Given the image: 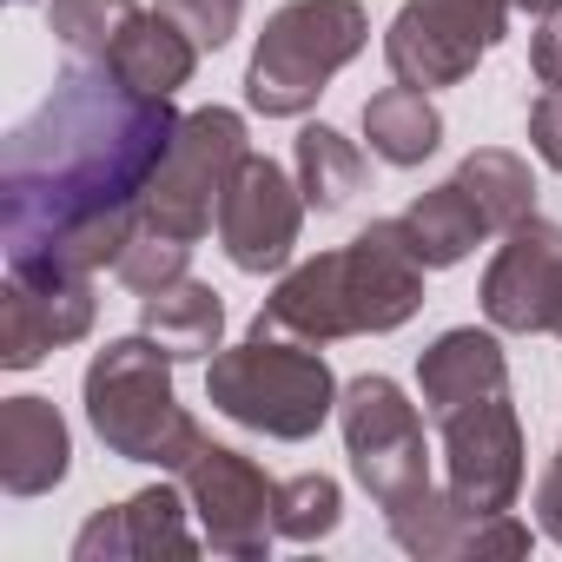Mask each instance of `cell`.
Wrapping results in <instances>:
<instances>
[{
    "label": "cell",
    "instance_id": "e0dca14e",
    "mask_svg": "<svg viewBox=\"0 0 562 562\" xmlns=\"http://www.w3.org/2000/svg\"><path fill=\"white\" fill-rule=\"evenodd\" d=\"M106 67H113L120 87H133V93H146V100H172V93L192 80V67H199V41H192L172 14L153 8V14H139V21L113 41Z\"/></svg>",
    "mask_w": 562,
    "mask_h": 562
},
{
    "label": "cell",
    "instance_id": "f546056e",
    "mask_svg": "<svg viewBox=\"0 0 562 562\" xmlns=\"http://www.w3.org/2000/svg\"><path fill=\"white\" fill-rule=\"evenodd\" d=\"M549 331H555V338H562V312H555V325H549Z\"/></svg>",
    "mask_w": 562,
    "mask_h": 562
},
{
    "label": "cell",
    "instance_id": "5bb4252c",
    "mask_svg": "<svg viewBox=\"0 0 562 562\" xmlns=\"http://www.w3.org/2000/svg\"><path fill=\"white\" fill-rule=\"evenodd\" d=\"M186 483H153L133 490L120 509L87 516V529L74 536V562H153V555H199L205 536H192L186 522Z\"/></svg>",
    "mask_w": 562,
    "mask_h": 562
},
{
    "label": "cell",
    "instance_id": "7c38bea8",
    "mask_svg": "<svg viewBox=\"0 0 562 562\" xmlns=\"http://www.w3.org/2000/svg\"><path fill=\"white\" fill-rule=\"evenodd\" d=\"M555 312H562V225L529 212L522 225L503 232L483 271V318L496 331L529 338V331H549Z\"/></svg>",
    "mask_w": 562,
    "mask_h": 562
},
{
    "label": "cell",
    "instance_id": "4316f807",
    "mask_svg": "<svg viewBox=\"0 0 562 562\" xmlns=\"http://www.w3.org/2000/svg\"><path fill=\"white\" fill-rule=\"evenodd\" d=\"M529 146L549 172H562V87H542V100L529 106Z\"/></svg>",
    "mask_w": 562,
    "mask_h": 562
},
{
    "label": "cell",
    "instance_id": "277c9868",
    "mask_svg": "<svg viewBox=\"0 0 562 562\" xmlns=\"http://www.w3.org/2000/svg\"><path fill=\"white\" fill-rule=\"evenodd\" d=\"M371 14L358 0H285L245 67V100L265 120H299L318 106V93L364 54Z\"/></svg>",
    "mask_w": 562,
    "mask_h": 562
},
{
    "label": "cell",
    "instance_id": "6da1fadb",
    "mask_svg": "<svg viewBox=\"0 0 562 562\" xmlns=\"http://www.w3.org/2000/svg\"><path fill=\"white\" fill-rule=\"evenodd\" d=\"M179 139L172 100H146L113 67L74 60L0 153V238L8 265L106 271L139 232L153 172Z\"/></svg>",
    "mask_w": 562,
    "mask_h": 562
},
{
    "label": "cell",
    "instance_id": "44dd1931",
    "mask_svg": "<svg viewBox=\"0 0 562 562\" xmlns=\"http://www.w3.org/2000/svg\"><path fill=\"white\" fill-rule=\"evenodd\" d=\"M292 166H299L305 205H318V212H338V205H351V199L364 192V153H358L338 126H325V120L299 133Z\"/></svg>",
    "mask_w": 562,
    "mask_h": 562
},
{
    "label": "cell",
    "instance_id": "8992f818",
    "mask_svg": "<svg viewBox=\"0 0 562 562\" xmlns=\"http://www.w3.org/2000/svg\"><path fill=\"white\" fill-rule=\"evenodd\" d=\"M338 430L351 450L358 483L391 509L430 483V450H424V417L391 378H351L338 397Z\"/></svg>",
    "mask_w": 562,
    "mask_h": 562
},
{
    "label": "cell",
    "instance_id": "7a4b0ae2",
    "mask_svg": "<svg viewBox=\"0 0 562 562\" xmlns=\"http://www.w3.org/2000/svg\"><path fill=\"white\" fill-rule=\"evenodd\" d=\"M338 378L325 364L318 345L305 338H285V331H265L251 325L245 345L218 351L212 371H205V404L258 437H278V443H305L318 437V424L338 411Z\"/></svg>",
    "mask_w": 562,
    "mask_h": 562
},
{
    "label": "cell",
    "instance_id": "7402d4cb",
    "mask_svg": "<svg viewBox=\"0 0 562 562\" xmlns=\"http://www.w3.org/2000/svg\"><path fill=\"white\" fill-rule=\"evenodd\" d=\"M457 179H463V186H470V199L483 205L490 232H509V225H522V218L536 212L529 159H516V153H503V146H476V153L457 166Z\"/></svg>",
    "mask_w": 562,
    "mask_h": 562
},
{
    "label": "cell",
    "instance_id": "d6986e66",
    "mask_svg": "<svg viewBox=\"0 0 562 562\" xmlns=\"http://www.w3.org/2000/svg\"><path fill=\"white\" fill-rule=\"evenodd\" d=\"M404 218V238H411V251L430 265V271H450V265H463L483 238H490V218H483V205L470 199V186L450 172L443 186H430V192H417L411 199V212H397Z\"/></svg>",
    "mask_w": 562,
    "mask_h": 562
},
{
    "label": "cell",
    "instance_id": "9a60e30c",
    "mask_svg": "<svg viewBox=\"0 0 562 562\" xmlns=\"http://www.w3.org/2000/svg\"><path fill=\"white\" fill-rule=\"evenodd\" d=\"M417 391H424V411L430 417H450L476 397H496L509 391V358L496 345V331H476V325H457L443 331L424 358H417Z\"/></svg>",
    "mask_w": 562,
    "mask_h": 562
},
{
    "label": "cell",
    "instance_id": "f1b7e54d",
    "mask_svg": "<svg viewBox=\"0 0 562 562\" xmlns=\"http://www.w3.org/2000/svg\"><path fill=\"white\" fill-rule=\"evenodd\" d=\"M509 14H529V21H549V14H562V0H509Z\"/></svg>",
    "mask_w": 562,
    "mask_h": 562
},
{
    "label": "cell",
    "instance_id": "ba28073f",
    "mask_svg": "<svg viewBox=\"0 0 562 562\" xmlns=\"http://www.w3.org/2000/svg\"><path fill=\"white\" fill-rule=\"evenodd\" d=\"M437 424H443V490L483 516L516 509V496H522V424H516L509 391L476 397Z\"/></svg>",
    "mask_w": 562,
    "mask_h": 562
},
{
    "label": "cell",
    "instance_id": "3957f363",
    "mask_svg": "<svg viewBox=\"0 0 562 562\" xmlns=\"http://www.w3.org/2000/svg\"><path fill=\"white\" fill-rule=\"evenodd\" d=\"M87 424L93 437L126 457V463H153V470H186V457L205 443V430L192 424V411L172 391V358L133 331L113 338L106 351H93L87 364Z\"/></svg>",
    "mask_w": 562,
    "mask_h": 562
},
{
    "label": "cell",
    "instance_id": "2e32d148",
    "mask_svg": "<svg viewBox=\"0 0 562 562\" xmlns=\"http://www.w3.org/2000/svg\"><path fill=\"white\" fill-rule=\"evenodd\" d=\"M74 437L47 397H8L0 404V490L8 496H47L67 476Z\"/></svg>",
    "mask_w": 562,
    "mask_h": 562
},
{
    "label": "cell",
    "instance_id": "52a82bcc",
    "mask_svg": "<svg viewBox=\"0 0 562 562\" xmlns=\"http://www.w3.org/2000/svg\"><path fill=\"white\" fill-rule=\"evenodd\" d=\"M186 503L199 516V536L232 555V562H258L278 536V483L232 443H199L179 470Z\"/></svg>",
    "mask_w": 562,
    "mask_h": 562
},
{
    "label": "cell",
    "instance_id": "5b68a950",
    "mask_svg": "<svg viewBox=\"0 0 562 562\" xmlns=\"http://www.w3.org/2000/svg\"><path fill=\"white\" fill-rule=\"evenodd\" d=\"M245 120L232 106H199L179 120V139L166 153V166L153 172L146 186V205H139V225L153 232H172L186 245H199L212 225H218V199L245 159Z\"/></svg>",
    "mask_w": 562,
    "mask_h": 562
},
{
    "label": "cell",
    "instance_id": "cb8c5ba5",
    "mask_svg": "<svg viewBox=\"0 0 562 562\" xmlns=\"http://www.w3.org/2000/svg\"><path fill=\"white\" fill-rule=\"evenodd\" d=\"M345 516V496L325 470H305L292 483H278V536H292V542H318L331 536Z\"/></svg>",
    "mask_w": 562,
    "mask_h": 562
},
{
    "label": "cell",
    "instance_id": "d4e9b609",
    "mask_svg": "<svg viewBox=\"0 0 562 562\" xmlns=\"http://www.w3.org/2000/svg\"><path fill=\"white\" fill-rule=\"evenodd\" d=\"M186 265H192V245L186 238H172V232H153V225H139L133 232V245L120 251V285L126 292H159V285H179V278H186Z\"/></svg>",
    "mask_w": 562,
    "mask_h": 562
},
{
    "label": "cell",
    "instance_id": "484cf974",
    "mask_svg": "<svg viewBox=\"0 0 562 562\" xmlns=\"http://www.w3.org/2000/svg\"><path fill=\"white\" fill-rule=\"evenodd\" d=\"M159 14H172V21L199 41V54H218V47L238 34L245 0H159Z\"/></svg>",
    "mask_w": 562,
    "mask_h": 562
},
{
    "label": "cell",
    "instance_id": "83f0119b",
    "mask_svg": "<svg viewBox=\"0 0 562 562\" xmlns=\"http://www.w3.org/2000/svg\"><path fill=\"white\" fill-rule=\"evenodd\" d=\"M536 522L549 542H562V450L549 457V470L536 476Z\"/></svg>",
    "mask_w": 562,
    "mask_h": 562
},
{
    "label": "cell",
    "instance_id": "ffe728a7",
    "mask_svg": "<svg viewBox=\"0 0 562 562\" xmlns=\"http://www.w3.org/2000/svg\"><path fill=\"white\" fill-rule=\"evenodd\" d=\"M364 139L384 166H424L443 146V113L424 87H384L364 100Z\"/></svg>",
    "mask_w": 562,
    "mask_h": 562
},
{
    "label": "cell",
    "instance_id": "ac0fdd59",
    "mask_svg": "<svg viewBox=\"0 0 562 562\" xmlns=\"http://www.w3.org/2000/svg\"><path fill=\"white\" fill-rule=\"evenodd\" d=\"M139 331H146L172 364L218 358V338H225V299L186 271L179 285H159V292L139 299Z\"/></svg>",
    "mask_w": 562,
    "mask_h": 562
},
{
    "label": "cell",
    "instance_id": "4fadbf2b",
    "mask_svg": "<svg viewBox=\"0 0 562 562\" xmlns=\"http://www.w3.org/2000/svg\"><path fill=\"white\" fill-rule=\"evenodd\" d=\"M384 522H391L397 549H404V555H424V562H457V555H503V562H509V555H529V529H522L509 509L483 516V509L457 503V496L437 490V483H424L417 496L391 503Z\"/></svg>",
    "mask_w": 562,
    "mask_h": 562
},
{
    "label": "cell",
    "instance_id": "9c48e42d",
    "mask_svg": "<svg viewBox=\"0 0 562 562\" xmlns=\"http://www.w3.org/2000/svg\"><path fill=\"white\" fill-rule=\"evenodd\" d=\"M305 232V192L299 172H285L265 153H245L225 199H218V245L238 271H285L292 245Z\"/></svg>",
    "mask_w": 562,
    "mask_h": 562
},
{
    "label": "cell",
    "instance_id": "8fae6325",
    "mask_svg": "<svg viewBox=\"0 0 562 562\" xmlns=\"http://www.w3.org/2000/svg\"><path fill=\"white\" fill-rule=\"evenodd\" d=\"M345 258V318L351 338H378L417 318L424 305V258L404 238V218H371L351 245H338Z\"/></svg>",
    "mask_w": 562,
    "mask_h": 562
},
{
    "label": "cell",
    "instance_id": "603a6c76",
    "mask_svg": "<svg viewBox=\"0 0 562 562\" xmlns=\"http://www.w3.org/2000/svg\"><path fill=\"white\" fill-rule=\"evenodd\" d=\"M139 21V0H47V27L67 47V60L106 67L113 41Z\"/></svg>",
    "mask_w": 562,
    "mask_h": 562
},
{
    "label": "cell",
    "instance_id": "30bf717a",
    "mask_svg": "<svg viewBox=\"0 0 562 562\" xmlns=\"http://www.w3.org/2000/svg\"><path fill=\"white\" fill-rule=\"evenodd\" d=\"M93 278L80 271H41V265H8L0 285V364L34 371L47 351H67L93 331Z\"/></svg>",
    "mask_w": 562,
    "mask_h": 562
}]
</instances>
